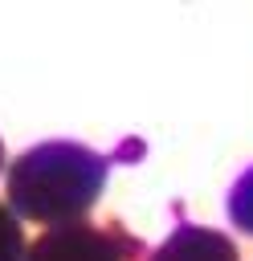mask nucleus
<instances>
[{"mask_svg":"<svg viewBox=\"0 0 253 261\" xmlns=\"http://www.w3.org/2000/svg\"><path fill=\"white\" fill-rule=\"evenodd\" d=\"M147 261H241V249L220 228H208V224H175L163 237V245H155L147 253Z\"/></svg>","mask_w":253,"mask_h":261,"instance_id":"obj_3","label":"nucleus"},{"mask_svg":"<svg viewBox=\"0 0 253 261\" xmlns=\"http://www.w3.org/2000/svg\"><path fill=\"white\" fill-rule=\"evenodd\" d=\"M24 228H20V216L0 200V261H24Z\"/></svg>","mask_w":253,"mask_h":261,"instance_id":"obj_5","label":"nucleus"},{"mask_svg":"<svg viewBox=\"0 0 253 261\" xmlns=\"http://www.w3.org/2000/svg\"><path fill=\"white\" fill-rule=\"evenodd\" d=\"M0 171H4V143H0Z\"/></svg>","mask_w":253,"mask_h":261,"instance_id":"obj_6","label":"nucleus"},{"mask_svg":"<svg viewBox=\"0 0 253 261\" xmlns=\"http://www.w3.org/2000/svg\"><path fill=\"white\" fill-rule=\"evenodd\" d=\"M224 212H229V224L245 237H253V167H245L237 175V184L229 188V200H224Z\"/></svg>","mask_w":253,"mask_h":261,"instance_id":"obj_4","label":"nucleus"},{"mask_svg":"<svg viewBox=\"0 0 253 261\" xmlns=\"http://www.w3.org/2000/svg\"><path fill=\"white\" fill-rule=\"evenodd\" d=\"M114 155L73 139H45L4 167V204L33 224L82 220L106 192Z\"/></svg>","mask_w":253,"mask_h":261,"instance_id":"obj_1","label":"nucleus"},{"mask_svg":"<svg viewBox=\"0 0 253 261\" xmlns=\"http://www.w3.org/2000/svg\"><path fill=\"white\" fill-rule=\"evenodd\" d=\"M139 257H143L139 237H131L122 224H90V220L53 224L24 249V261H139Z\"/></svg>","mask_w":253,"mask_h":261,"instance_id":"obj_2","label":"nucleus"}]
</instances>
